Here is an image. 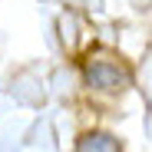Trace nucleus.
<instances>
[{
	"mask_svg": "<svg viewBox=\"0 0 152 152\" xmlns=\"http://www.w3.org/2000/svg\"><path fill=\"white\" fill-rule=\"evenodd\" d=\"M76 152H122V145L109 132H86L76 142Z\"/></svg>",
	"mask_w": 152,
	"mask_h": 152,
	"instance_id": "nucleus-2",
	"label": "nucleus"
},
{
	"mask_svg": "<svg viewBox=\"0 0 152 152\" xmlns=\"http://www.w3.org/2000/svg\"><path fill=\"white\" fill-rule=\"evenodd\" d=\"M83 76L93 89H106V93H122L132 83V73L116 53L109 50H93L83 63Z\"/></svg>",
	"mask_w": 152,
	"mask_h": 152,
	"instance_id": "nucleus-1",
	"label": "nucleus"
}]
</instances>
